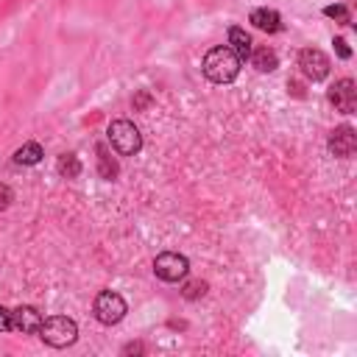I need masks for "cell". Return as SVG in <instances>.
Wrapping results in <instances>:
<instances>
[{
	"instance_id": "obj_1",
	"label": "cell",
	"mask_w": 357,
	"mask_h": 357,
	"mask_svg": "<svg viewBox=\"0 0 357 357\" xmlns=\"http://www.w3.org/2000/svg\"><path fill=\"white\" fill-rule=\"evenodd\" d=\"M240 59H237V53L229 47V45H218V47H212L206 56H204V64H201V70H204V75L212 81V84H229V81H234L237 75H240Z\"/></svg>"
},
{
	"instance_id": "obj_2",
	"label": "cell",
	"mask_w": 357,
	"mask_h": 357,
	"mask_svg": "<svg viewBox=\"0 0 357 357\" xmlns=\"http://www.w3.org/2000/svg\"><path fill=\"white\" fill-rule=\"evenodd\" d=\"M36 335L53 349H67V346H73L78 340V324L73 318H67V315H50V318L42 321Z\"/></svg>"
},
{
	"instance_id": "obj_3",
	"label": "cell",
	"mask_w": 357,
	"mask_h": 357,
	"mask_svg": "<svg viewBox=\"0 0 357 357\" xmlns=\"http://www.w3.org/2000/svg\"><path fill=\"white\" fill-rule=\"evenodd\" d=\"M109 142L120 156H134L142 148V134L131 120H112L109 123Z\"/></svg>"
},
{
	"instance_id": "obj_4",
	"label": "cell",
	"mask_w": 357,
	"mask_h": 357,
	"mask_svg": "<svg viewBox=\"0 0 357 357\" xmlns=\"http://www.w3.org/2000/svg\"><path fill=\"white\" fill-rule=\"evenodd\" d=\"M92 312H95V318H98L100 324L112 326V324H120V321H123V315H126V301H123V296L114 293V290H100V293L95 296Z\"/></svg>"
},
{
	"instance_id": "obj_5",
	"label": "cell",
	"mask_w": 357,
	"mask_h": 357,
	"mask_svg": "<svg viewBox=\"0 0 357 357\" xmlns=\"http://www.w3.org/2000/svg\"><path fill=\"white\" fill-rule=\"evenodd\" d=\"M190 271V262L184 254H176V251H162L156 259H153V273L162 279V282H181Z\"/></svg>"
},
{
	"instance_id": "obj_6",
	"label": "cell",
	"mask_w": 357,
	"mask_h": 357,
	"mask_svg": "<svg viewBox=\"0 0 357 357\" xmlns=\"http://www.w3.org/2000/svg\"><path fill=\"white\" fill-rule=\"evenodd\" d=\"M298 67H301V73L310 78V81H324L326 75H329V59H326V53L324 50H318V47H304L301 53H298Z\"/></svg>"
},
{
	"instance_id": "obj_7",
	"label": "cell",
	"mask_w": 357,
	"mask_h": 357,
	"mask_svg": "<svg viewBox=\"0 0 357 357\" xmlns=\"http://www.w3.org/2000/svg\"><path fill=\"white\" fill-rule=\"evenodd\" d=\"M329 103H332L337 112L351 114L354 106H357V86H354V81H351V78H340V81H335L332 89H329Z\"/></svg>"
},
{
	"instance_id": "obj_8",
	"label": "cell",
	"mask_w": 357,
	"mask_h": 357,
	"mask_svg": "<svg viewBox=\"0 0 357 357\" xmlns=\"http://www.w3.org/2000/svg\"><path fill=\"white\" fill-rule=\"evenodd\" d=\"M42 312L31 304H22L17 310H11V329L20 332V335H36L39 326H42Z\"/></svg>"
},
{
	"instance_id": "obj_9",
	"label": "cell",
	"mask_w": 357,
	"mask_h": 357,
	"mask_svg": "<svg viewBox=\"0 0 357 357\" xmlns=\"http://www.w3.org/2000/svg\"><path fill=\"white\" fill-rule=\"evenodd\" d=\"M329 151L337 159H349L357 151V134H354V128L351 126H337L329 134Z\"/></svg>"
},
{
	"instance_id": "obj_10",
	"label": "cell",
	"mask_w": 357,
	"mask_h": 357,
	"mask_svg": "<svg viewBox=\"0 0 357 357\" xmlns=\"http://www.w3.org/2000/svg\"><path fill=\"white\" fill-rule=\"evenodd\" d=\"M251 22L259 28V31H268V33H276L282 31V20L273 8H254L251 11Z\"/></svg>"
},
{
	"instance_id": "obj_11",
	"label": "cell",
	"mask_w": 357,
	"mask_h": 357,
	"mask_svg": "<svg viewBox=\"0 0 357 357\" xmlns=\"http://www.w3.org/2000/svg\"><path fill=\"white\" fill-rule=\"evenodd\" d=\"M251 45H254V42H251V36H248L243 28H237V25H234V28H229V47L237 53V59H240V61H245V59L251 56V50H254Z\"/></svg>"
},
{
	"instance_id": "obj_12",
	"label": "cell",
	"mask_w": 357,
	"mask_h": 357,
	"mask_svg": "<svg viewBox=\"0 0 357 357\" xmlns=\"http://www.w3.org/2000/svg\"><path fill=\"white\" fill-rule=\"evenodd\" d=\"M251 64L259 70V73H273L276 67H279V56H276V50H271V47H257V50H251Z\"/></svg>"
},
{
	"instance_id": "obj_13",
	"label": "cell",
	"mask_w": 357,
	"mask_h": 357,
	"mask_svg": "<svg viewBox=\"0 0 357 357\" xmlns=\"http://www.w3.org/2000/svg\"><path fill=\"white\" fill-rule=\"evenodd\" d=\"M42 156H45V151H42L39 142H25V145H20L14 151V162L17 165H36Z\"/></svg>"
},
{
	"instance_id": "obj_14",
	"label": "cell",
	"mask_w": 357,
	"mask_h": 357,
	"mask_svg": "<svg viewBox=\"0 0 357 357\" xmlns=\"http://www.w3.org/2000/svg\"><path fill=\"white\" fill-rule=\"evenodd\" d=\"M98 173H100V178H106V181L117 178V162H114V156L109 153L106 145H98Z\"/></svg>"
},
{
	"instance_id": "obj_15",
	"label": "cell",
	"mask_w": 357,
	"mask_h": 357,
	"mask_svg": "<svg viewBox=\"0 0 357 357\" xmlns=\"http://www.w3.org/2000/svg\"><path fill=\"white\" fill-rule=\"evenodd\" d=\"M59 173L64 176V178H78L81 176V162H78V156L75 153H64V156H59Z\"/></svg>"
},
{
	"instance_id": "obj_16",
	"label": "cell",
	"mask_w": 357,
	"mask_h": 357,
	"mask_svg": "<svg viewBox=\"0 0 357 357\" xmlns=\"http://www.w3.org/2000/svg\"><path fill=\"white\" fill-rule=\"evenodd\" d=\"M204 293H206V282H187L184 290H181V296L190 298V301H192V298H201Z\"/></svg>"
},
{
	"instance_id": "obj_17",
	"label": "cell",
	"mask_w": 357,
	"mask_h": 357,
	"mask_svg": "<svg viewBox=\"0 0 357 357\" xmlns=\"http://www.w3.org/2000/svg\"><path fill=\"white\" fill-rule=\"evenodd\" d=\"M324 14L332 17V20H337V22H349V11H346V6H326Z\"/></svg>"
},
{
	"instance_id": "obj_18",
	"label": "cell",
	"mask_w": 357,
	"mask_h": 357,
	"mask_svg": "<svg viewBox=\"0 0 357 357\" xmlns=\"http://www.w3.org/2000/svg\"><path fill=\"white\" fill-rule=\"evenodd\" d=\"M14 201V192H11V187L8 184H0V212L8 206Z\"/></svg>"
},
{
	"instance_id": "obj_19",
	"label": "cell",
	"mask_w": 357,
	"mask_h": 357,
	"mask_svg": "<svg viewBox=\"0 0 357 357\" xmlns=\"http://www.w3.org/2000/svg\"><path fill=\"white\" fill-rule=\"evenodd\" d=\"M11 329V310L0 304V332H8Z\"/></svg>"
},
{
	"instance_id": "obj_20",
	"label": "cell",
	"mask_w": 357,
	"mask_h": 357,
	"mask_svg": "<svg viewBox=\"0 0 357 357\" xmlns=\"http://www.w3.org/2000/svg\"><path fill=\"white\" fill-rule=\"evenodd\" d=\"M335 50H337V56H340V59H349V56H351V50L346 47V39H340V36L335 39Z\"/></svg>"
},
{
	"instance_id": "obj_21",
	"label": "cell",
	"mask_w": 357,
	"mask_h": 357,
	"mask_svg": "<svg viewBox=\"0 0 357 357\" xmlns=\"http://www.w3.org/2000/svg\"><path fill=\"white\" fill-rule=\"evenodd\" d=\"M148 103H151V95H148V92H139V95L134 98V109H145Z\"/></svg>"
},
{
	"instance_id": "obj_22",
	"label": "cell",
	"mask_w": 357,
	"mask_h": 357,
	"mask_svg": "<svg viewBox=\"0 0 357 357\" xmlns=\"http://www.w3.org/2000/svg\"><path fill=\"white\" fill-rule=\"evenodd\" d=\"M145 351V346L142 343H128L126 349H123V354H142Z\"/></svg>"
}]
</instances>
